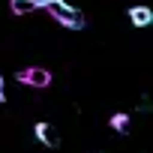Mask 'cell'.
Returning <instances> with one entry per match:
<instances>
[{"label": "cell", "instance_id": "6da1fadb", "mask_svg": "<svg viewBox=\"0 0 153 153\" xmlns=\"http://www.w3.org/2000/svg\"><path fill=\"white\" fill-rule=\"evenodd\" d=\"M48 12L54 15V21H57V24H63V27H69V30H81V27H84V15L75 9V6H66L63 0L51 3V6H48Z\"/></svg>", "mask_w": 153, "mask_h": 153}, {"label": "cell", "instance_id": "5b68a950", "mask_svg": "<svg viewBox=\"0 0 153 153\" xmlns=\"http://www.w3.org/2000/svg\"><path fill=\"white\" fill-rule=\"evenodd\" d=\"M108 126H111L114 132H126V129H129V114H123V111H120V114H111V117H108Z\"/></svg>", "mask_w": 153, "mask_h": 153}, {"label": "cell", "instance_id": "52a82bcc", "mask_svg": "<svg viewBox=\"0 0 153 153\" xmlns=\"http://www.w3.org/2000/svg\"><path fill=\"white\" fill-rule=\"evenodd\" d=\"M30 3H33L36 9H48L51 3H57V0H30Z\"/></svg>", "mask_w": 153, "mask_h": 153}, {"label": "cell", "instance_id": "ba28073f", "mask_svg": "<svg viewBox=\"0 0 153 153\" xmlns=\"http://www.w3.org/2000/svg\"><path fill=\"white\" fill-rule=\"evenodd\" d=\"M6 102V84H3V75H0V105Z\"/></svg>", "mask_w": 153, "mask_h": 153}, {"label": "cell", "instance_id": "7a4b0ae2", "mask_svg": "<svg viewBox=\"0 0 153 153\" xmlns=\"http://www.w3.org/2000/svg\"><path fill=\"white\" fill-rule=\"evenodd\" d=\"M15 81H18V84H24V87L42 90V87H48V84H51V72H48L45 66H24V69H18V72H15Z\"/></svg>", "mask_w": 153, "mask_h": 153}, {"label": "cell", "instance_id": "277c9868", "mask_svg": "<svg viewBox=\"0 0 153 153\" xmlns=\"http://www.w3.org/2000/svg\"><path fill=\"white\" fill-rule=\"evenodd\" d=\"M129 21L135 27H147V24H153V9L150 6H129Z\"/></svg>", "mask_w": 153, "mask_h": 153}, {"label": "cell", "instance_id": "8992f818", "mask_svg": "<svg viewBox=\"0 0 153 153\" xmlns=\"http://www.w3.org/2000/svg\"><path fill=\"white\" fill-rule=\"evenodd\" d=\"M9 6H12L15 15H24V12H33V9H36L30 0H9Z\"/></svg>", "mask_w": 153, "mask_h": 153}, {"label": "cell", "instance_id": "3957f363", "mask_svg": "<svg viewBox=\"0 0 153 153\" xmlns=\"http://www.w3.org/2000/svg\"><path fill=\"white\" fill-rule=\"evenodd\" d=\"M33 135H36V141L45 144V147H57V144H60V132H57L51 123H45V120L33 123Z\"/></svg>", "mask_w": 153, "mask_h": 153}]
</instances>
